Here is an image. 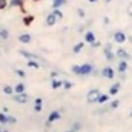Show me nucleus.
<instances>
[{"mask_svg": "<svg viewBox=\"0 0 132 132\" xmlns=\"http://www.w3.org/2000/svg\"><path fill=\"white\" fill-rule=\"evenodd\" d=\"M14 92H15V94H22V92H25V85H23V83L15 85V86H14Z\"/></svg>", "mask_w": 132, "mask_h": 132, "instance_id": "2eb2a0df", "label": "nucleus"}, {"mask_svg": "<svg viewBox=\"0 0 132 132\" xmlns=\"http://www.w3.org/2000/svg\"><path fill=\"white\" fill-rule=\"evenodd\" d=\"M94 71V66L86 63V65H81V66H72V72L77 74V75H88Z\"/></svg>", "mask_w": 132, "mask_h": 132, "instance_id": "f257e3e1", "label": "nucleus"}, {"mask_svg": "<svg viewBox=\"0 0 132 132\" xmlns=\"http://www.w3.org/2000/svg\"><path fill=\"white\" fill-rule=\"evenodd\" d=\"M126 11H128V14H129V15H132V2L128 5V9H126Z\"/></svg>", "mask_w": 132, "mask_h": 132, "instance_id": "2f4dec72", "label": "nucleus"}, {"mask_svg": "<svg viewBox=\"0 0 132 132\" xmlns=\"http://www.w3.org/2000/svg\"><path fill=\"white\" fill-rule=\"evenodd\" d=\"M31 40H32V37H31L29 34H22V35L19 37V42H20V43H31Z\"/></svg>", "mask_w": 132, "mask_h": 132, "instance_id": "9b49d317", "label": "nucleus"}, {"mask_svg": "<svg viewBox=\"0 0 132 132\" xmlns=\"http://www.w3.org/2000/svg\"><path fill=\"white\" fill-rule=\"evenodd\" d=\"M63 88H65V89H71V88H72V83L66 80V81H63Z\"/></svg>", "mask_w": 132, "mask_h": 132, "instance_id": "a878e982", "label": "nucleus"}, {"mask_svg": "<svg viewBox=\"0 0 132 132\" xmlns=\"http://www.w3.org/2000/svg\"><path fill=\"white\" fill-rule=\"evenodd\" d=\"M89 2H91V3H95V2H98V0H89Z\"/></svg>", "mask_w": 132, "mask_h": 132, "instance_id": "c9c22d12", "label": "nucleus"}, {"mask_svg": "<svg viewBox=\"0 0 132 132\" xmlns=\"http://www.w3.org/2000/svg\"><path fill=\"white\" fill-rule=\"evenodd\" d=\"M115 54H117V57H118V59H121V60H128V59L131 57V55L128 54V51H126V49H123V48H118V49L115 51Z\"/></svg>", "mask_w": 132, "mask_h": 132, "instance_id": "6e6552de", "label": "nucleus"}, {"mask_svg": "<svg viewBox=\"0 0 132 132\" xmlns=\"http://www.w3.org/2000/svg\"><path fill=\"white\" fill-rule=\"evenodd\" d=\"M77 12H78V15H80V17H85V11H83V9H78Z\"/></svg>", "mask_w": 132, "mask_h": 132, "instance_id": "72a5a7b5", "label": "nucleus"}, {"mask_svg": "<svg viewBox=\"0 0 132 132\" xmlns=\"http://www.w3.org/2000/svg\"><path fill=\"white\" fill-rule=\"evenodd\" d=\"M8 6V0H0V9H5Z\"/></svg>", "mask_w": 132, "mask_h": 132, "instance_id": "bb28decb", "label": "nucleus"}, {"mask_svg": "<svg viewBox=\"0 0 132 132\" xmlns=\"http://www.w3.org/2000/svg\"><path fill=\"white\" fill-rule=\"evenodd\" d=\"M28 98H29V97H28V94H25V92H22V94H15V95H14V101L22 103V104H23V103H26Z\"/></svg>", "mask_w": 132, "mask_h": 132, "instance_id": "1a4fd4ad", "label": "nucleus"}, {"mask_svg": "<svg viewBox=\"0 0 132 132\" xmlns=\"http://www.w3.org/2000/svg\"><path fill=\"white\" fill-rule=\"evenodd\" d=\"M85 42H86V43H91V45L97 43V42H95V34L92 32V31H88V32L85 34Z\"/></svg>", "mask_w": 132, "mask_h": 132, "instance_id": "9d476101", "label": "nucleus"}, {"mask_svg": "<svg viewBox=\"0 0 132 132\" xmlns=\"http://www.w3.org/2000/svg\"><path fill=\"white\" fill-rule=\"evenodd\" d=\"M35 104H42V98H35Z\"/></svg>", "mask_w": 132, "mask_h": 132, "instance_id": "f704fd0d", "label": "nucleus"}, {"mask_svg": "<svg viewBox=\"0 0 132 132\" xmlns=\"http://www.w3.org/2000/svg\"><path fill=\"white\" fill-rule=\"evenodd\" d=\"M68 132H75V131H68Z\"/></svg>", "mask_w": 132, "mask_h": 132, "instance_id": "58836bf2", "label": "nucleus"}, {"mask_svg": "<svg viewBox=\"0 0 132 132\" xmlns=\"http://www.w3.org/2000/svg\"><path fill=\"white\" fill-rule=\"evenodd\" d=\"M111 2H112V0H106V3H111Z\"/></svg>", "mask_w": 132, "mask_h": 132, "instance_id": "4c0bfd02", "label": "nucleus"}, {"mask_svg": "<svg viewBox=\"0 0 132 132\" xmlns=\"http://www.w3.org/2000/svg\"><path fill=\"white\" fill-rule=\"evenodd\" d=\"M101 75L104 77V78H114L115 77V71L112 69V68H109V66H106V68H103V71H101Z\"/></svg>", "mask_w": 132, "mask_h": 132, "instance_id": "7ed1b4c3", "label": "nucleus"}, {"mask_svg": "<svg viewBox=\"0 0 132 132\" xmlns=\"http://www.w3.org/2000/svg\"><path fill=\"white\" fill-rule=\"evenodd\" d=\"M51 86H52V89H59L60 86H63V83H62L60 80H54V78H52V81H51Z\"/></svg>", "mask_w": 132, "mask_h": 132, "instance_id": "a211bd4d", "label": "nucleus"}, {"mask_svg": "<svg viewBox=\"0 0 132 132\" xmlns=\"http://www.w3.org/2000/svg\"><path fill=\"white\" fill-rule=\"evenodd\" d=\"M114 40H115V43H125L128 40V37H126V34L123 32V31H115Z\"/></svg>", "mask_w": 132, "mask_h": 132, "instance_id": "39448f33", "label": "nucleus"}, {"mask_svg": "<svg viewBox=\"0 0 132 132\" xmlns=\"http://www.w3.org/2000/svg\"><path fill=\"white\" fill-rule=\"evenodd\" d=\"M34 111H35V112H40V111H42V104H35V106H34Z\"/></svg>", "mask_w": 132, "mask_h": 132, "instance_id": "473e14b6", "label": "nucleus"}, {"mask_svg": "<svg viewBox=\"0 0 132 132\" xmlns=\"http://www.w3.org/2000/svg\"><path fill=\"white\" fill-rule=\"evenodd\" d=\"M31 22H32V17H31V15H29V17H25V25H28V26H29V23H31Z\"/></svg>", "mask_w": 132, "mask_h": 132, "instance_id": "c756f323", "label": "nucleus"}, {"mask_svg": "<svg viewBox=\"0 0 132 132\" xmlns=\"http://www.w3.org/2000/svg\"><path fill=\"white\" fill-rule=\"evenodd\" d=\"M20 54H22L23 57H26L28 60H38V55H35V54H31V52H26V51H20Z\"/></svg>", "mask_w": 132, "mask_h": 132, "instance_id": "f8f14e48", "label": "nucleus"}, {"mask_svg": "<svg viewBox=\"0 0 132 132\" xmlns=\"http://www.w3.org/2000/svg\"><path fill=\"white\" fill-rule=\"evenodd\" d=\"M100 91L98 89H91L89 92H88V95H86V98H88V101L89 103H97L98 101V98H100Z\"/></svg>", "mask_w": 132, "mask_h": 132, "instance_id": "f03ea898", "label": "nucleus"}, {"mask_svg": "<svg viewBox=\"0 0 132 132\" xmlns=\"http://www.w3.org/2000/svg\"><path fill=\"white\" fill-rule=\"evenodd\" d=\"M80 129H81V125H80V123H78V121H75V123H74V128H72V131H80Z\"/></svg>", "mask_w": 132, "mask_h": 132, "instance_id": "393cba45", "label": "nucleus"}, {"mask_svg": "<svg viewBox=\"0 0 132 132\" xmlns=\"http://www.w3.org/2000/svg\"><path fill=\"white\" fill-rule=\"evenodd\" d=\"M108 98H109V95H108V94H101L97 103H101V104H103V103H106V101H108Z\"/></svg>", "mask_w": 132, "mask_h": 132, "instance_id": "412c9836", "label": "nucleus"}, {"mask_svg": "<svg viewBox=\"0 0 132 132\" xmlns=\"http://www.w3.org/2000/svg\"><path fill=\"white\" fill-rule=\"evenodd\" d=\"M118 104H120V101H118V100H114V101L111 103V109H117Z\"/></svg>", "mask_w": 132, "mask_h": 132, "instance_id": "b1692460", "label": "nucleus"}, {"mask_svg": "<svg viewBox=\"0 0 132 132\" xmlns=\"http://www.w3.org/2000/svg\"><path fill=\"white\" fill-rule=\"evenodd\" d=\"M129 117H131V118H132V111H131V112H129Z\"/></svg>", "mask_w": 132, "mask_h": 132, "instance_id": "e433bc0d", "label": "nucleus"}, {"mask_svg": "<svg viewBox=\"0 0 132 132\" xmlns=\"http://www.w3.org/2000/svg\"><path fill=\"white\" fill-rule=\"evenodd\" d=\"M54 14H55L59 19H62V17H63V14H62V11H60V9H54Z\"/></svg>", "mask_w": 132, "mask_h": 132, "instance_id": "cd10ccee", "label": "nucleus"}, {"mask_svg": "<svg viewBox=\"0 0 132 132\" xmlns=\"http://www.w3.org/2000/svg\"><path fill=\"white\" fill-rule=\"evenodd\" d=\"M20 3H22V0H12V2H11V6H15V5L19 6Z\"/></svg>", "mask_w": 132, "mask_h": 132, "instance_id": "7c9ffc66", "label": "nucleus"}, {"mask_svg": "<svg viewBox=\"0 0 132 132\" xmlns=\"http://www.w3.org/2000/svg\"><path fill=\"white\" fill-rule=\"evenodd\" d=\"M81 49H83V43H77V45L72 48V52H74V54H78Z\"/></svg>", "mask_w": 132, "mask_h": 132, "instance_id": "6ab92c4d", "label": "nucleus"}, {"mask_svg": "<svg viewBox=\"0 0 132 132\" xmlns=\"http://www.w3.org/2000/svg\"><path fill=\"white\" fill-rule=\"evenodd\" d=\"M15 74H17V75H19V77H22V78H23V77H25V72H23V71H22V69H15Z\"/></svg>", "mask_w": 132, "mask_h": 132, "instance_id": "c85d7f7f", "label": "nucleus"}, {"mask_svg": "<svg viewBox=\"0 0 132 132\" xmlns=\"http://www.w3.org/2000/svg\"><path fill=\"white\" fill-rule=\"evenodd\" d=\"M57 19H59V17H57L54 12L48 14V15H46V25H48V26H54V25L57 23Z\"/></svg>", "mask_w": 132, "mask_h": 132, "instance_id": "0eeeda50", "label": "nucleus"}, {"mask_svg": "<svg viewBox=\"0 0 132 132\" xmlns=\"http://www.w3.org/2000/svg\"><path fill=\"white\" fill-rule=\"evenodd\" d=\"M0 37H2L3 40H6V38L9 37V31H8V29H5V28H2V29H0Z\"/></svg>", "mask_w": 132, "mask_h": 132, "instance_id": "aec40b11", "label": "nucleus"}, {"mask_svg": "<svg viewBox=\"0 0 132 132\" xmlns=\"http://www.w3.org/2000/svg\"><path fill=\"white\" fill-rule=\"evenodd\" d=\"M0 52H2V49H0Z\"/></svg>", "mask_w": 132, "mask_h": 132, "instance_id": "ea45409f", "label": "nucleus"}, {"mask_svg": "<svg viewBox=\"0 0 132 132\" xmlns=\"http://www.w3.org/2000/svg\"><path fill=\"white\" fill-rule=\"evenodd\" d=\"M9 120H11V117H8V115H6V114H3V112L0 114V123H2V125L9 123Z\"/></svg>", "mask_w": 132, "mask_h": 132, "instance_id": "f3484780", "label": "nucleus"}, {"mask_svg": "<svg viewBox=\"0 0 132 132\" xmlns=\"http://www.w3.org/2000/svg\"><path fill=\"white\" fill-rule=\"evenodd\" d=\"M117 69H118V72H121V74L126 72V69H128V60H121V62L118 63V68H117Z\"/></svg>", "mask_w": 132, "mask_h": 132, "instance_id": "ddd939ff", "label": "nucleus"}, {"mask_svg": "<svg viewBox=\"0 0 132 132\" xmlns=\"http://www.w3.org/2000/svg\"><path fill=\"white\" fill-rule=\"evenodd\" d=\"M103 52H104V55H106V59H108V60H114V59L117 57V54H115V52H112L111 45H106V46H104V49H103Z\"/></svg>", "mask_w": 132, "mask_h": 132, "instance_id": "423d86ee", "label": "nucleus"}, {"mask_svg": "<svg viewBox=\"0 0 132 132\" xmlns=\"http://www.w3.org/2000/svg\"><path fill=\"white\" fill-rule=\"evenodd\" d=\"M118 91H120V83H115L109 88V95H115Z\"/></svg>", "mask_w": 132, "mask_h": 132, "instance_id": "4468645a", "label": "nucleus"}, {"mask_svg": "<svg viewBox=\"0 0 132 132\" xmlns=\"http://www.w3.org/2000/svg\"><path fill=\"white\" fill-rule=\"evenodd\" d=\"M60 117H62L60 111H52V112L49 114V117H48V121H46V125H52V123H54V121H57Z\"/></svg>", "mask_w": 132, "mask_h": 132, "instance_id": "20e7f679", "label": "nucleus"}, {"mask_svg": "<svg viewBox=\"0 0 132 132\" xmlns=\"http://www.w3.org/2000/svg\"><path fill=\"white\" fill-rule=\"evenodd\" d=\"M0 132H2V131H0Z\"/></svg>", "mask_w": 132, "mask_h": 132, "instance_id": "a19ab883", "label": "nucleus"}, {"mask_svg": "<svg viewBox=\"0 0 132 132\" xmlns=\"http://www.w3.org/2000/svg\"><path fill=\"white\" fill-rule=\"evenodd\" d=\"M66 3V0H52V8L54 9H59L62 5H65Z\"/></svg>", "mask_w": 132, "mask_h": 132, "instance_id": "dca6fc26", "label": "nucleus"}, {"mask_svg": "<svg viewBox=\"0 0 132 132\" xmlns=\"http://www.w3.org/2000/svg\"><path fill=\"white\" fill-rule=\"evenodd\" d=\"M3 92L8 94V95H11V94L14 92V88H11V86H3Z\"/></svg>", "mask_w": 132, "mask_h": 132, "instance_id": "4be33fe9", "label": "nucleus"}, {"mask_svg": "<svg viewBox=\"0 0 132 132\" xmlns=\"http://www.w3.org/2000/svg\"><path fill=\"white\" fill-rule=\"evenodd\" d=\"M28 66H31V68H35V69H38V68H40V65H38L35 60H28Z\"/></svg>", "mask_w": 132, "mask_h": 132, "instance_id": "5701e85b", "label": "nucleus"}]
</instances>
